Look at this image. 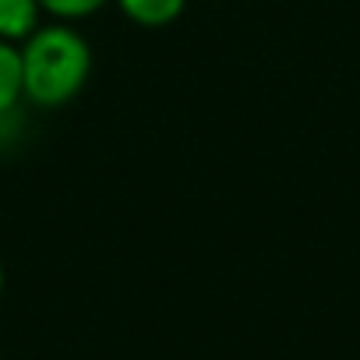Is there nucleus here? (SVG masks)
<instances>
[{
    "label": "nucleus",
    "mask_w": 360,
    "mask_h": 360,
    "mask_svg": "<svg viewBox=\"0 0 360 360\" xmlns=\"http://www.w3.org/2000/svg\"><path fill=\"white\" fill-rule=\"evenodd\" d=\"M117 8L141 29H162L180 18L188 0H117Z\"/></svg>",
    "instance_id": "obj_4"
},
{
    "label": "nucleus",
    "mask_w": 360,
    "mask_h": 360,
    "mask_svg": "<svg viewBox=\"0 0 360 360\" xmlns=\"http://www.w3.org/2000/svg\"><path fill=\"white\" fill-rule=\"evenodd\" d=\"M18 50L25 99L39 110H57L71 103L92 75V46L68 22L39 25Z\"/></svg>",
    "instance_id": "obj_1"
},
{
    "label": "nucleus",
    "mask_w": 360,
    "mask_h": 360,
    "mask_svg": "<svg viewBox=\"0 0 360 360\" xmlns=\"http://www.w3.org/2000/svg\"><path fill=\"white\" fill-rule=\"evenodd\" d=\"M39 0H0V39L22 46L39 29Z\"/></svg>",
    "instance_id": "obj_2"
},
{
    "label": "nucleus",
    "mask_w": 360,
    "mask_h": 360,
    "mask_svg": "<svg viewBox=\"0 0 360 360\" xmlns=\"http://www.w3.org/2000/svg\"><path fill=\"white\" fill-rule=\"evenodd\" d=\"M0 297H4V262H0Z\"/></svg>",
    "instance_id": "obj_6"
},
{
    "label": "nucleus",
    "mask_w": 360,
    "mask_h": 360,
    "mask_svg": "<svg viewBox=\"0 0 360 360\" xmlns=\"http://www.w3.org/2000/svg\"><path fill=\"white\" fill-rule=\"evenodd\" d=\"M110 0H39V8L46 15H53L57 22H78V18H89L96 15L99 8H106Z\"/></svg>",
    "instance_id": "obj_5"
},
{
    "label": "nucleus",
    "mask_w": 360,
    "mask_h": 360,
    "mask_svg": "<svg viewBox=\"0 0 360 360\" xmlns=\"http://www.w3.org/2000/svg\"><path fill=\"white\" fill-rule=\"evenodd\" d=\"M25 99V82H22V50L15 43L0 39V120L11 117L18 103Z\"/></svg>",
    "instance_id": "obj_3"
}]
</instances>
